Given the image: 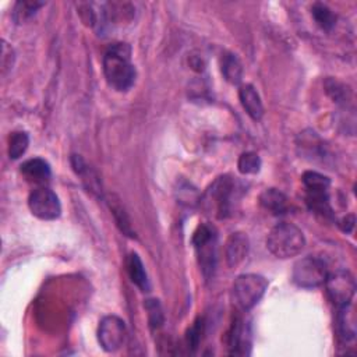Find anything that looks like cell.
<instances>
[{
	"instance_id": "1",
	"label": "cell",
	"mask_w": 357,
	"mask_h": 357,
	"mask_svg": "<svg viewBox=\"0 0 357 357\" xmlns=\"http://www.w3.org/2000/svg\"><path fill=\"white\" fill-rule=\"evenodd\" d=\"M103 74L107 84L120 92L128 91L137 77L131 63V47L127 43H113L103 56Z\"/></svg>"
},
{
	"instance_id": "2",
	"label": "cell",
	"mask_w": 357,
	"mask_h": 357,
	"mask_svg": "<svg viewBox=\"0 0 357 357\" xmlns=\"http://www.w3.org/2000/svg\"><path fill=\"white\" fill-rule=\"evenodd\" d=\"M304 245L305 237L301 229L289 222H280L273 226L266 237L268 250L282 259L298 255Z\"/></svg>"
},
{
	"instance_id": "3",
	"label": "cell",
	"mask_w": 357,
	"mask_h": 357,
	"mask_svg": "<svg viewBox=\"0 0 357 357\" xmlns=\"http://www.w3.org/2000/svg\"><path fill=\"white\" fill-rule=\"evenodd\" d=\"M236 192V181L230 176H220L208 187L199 201L206 212L219 219H223L231 213Z\"/></svg>"
},
{
	"instance_id": "4",
	"label": "cell",
	"mask_w": 357,
	"mask_h": 357,
	"mask_svg": "<svg viewBox=\"0 0 357 357\" xmlns=\"http://www.w3.org/2000/svg\"><path fill=\"white\" fill-rule=\"evenodd\" d=\"M268 289V280L257 273H243L236 278L231 286L233 304L241 310L248 311L255 307Z\"/></svg>"
},
{
	"instance_id": "5",
	"label": "cell",
	"mask_w": 357,
	"mask_h": 357,
	"mask_svg": "<svg viewBox=\"0 0 357 357\" xmlns=\"http://www.w3.org/2000/svg\"><path fill=\"white\" fill-rule=\"evenodd\" d=\"M328 273V266L324 259L317 257H304L294 264L291 280L298 287L314 289L325 283Z\"/></svg>"
},
{
	"instance_id": "6",
	"label": "cell",
	"mask_w": 357,
	"mask_h": 357,
	"mask_svg": "<svg viewBox=\"0 0 357 357\" xmlns=\"http://www.w3.org/2000/svg\"><path fill=\"white\" fill-rule=\"evenodd\" d=\"M192 244L197 250L199 266L205 275L209 278L216 265V233L209 225H199L192 236Z\"/></svg>"
},
{
	"instance_id": "7",
	"label": "cell",
	"mask_w": 357,
	"mask_h": 357,
	"mask_svg": "<svg viewBox=\"0 0 357 357\" xmlns=\"http://www.w3.org/2000/svg\"><path fill=\"white\" fill-rule=\"evenodd\" d=\"M324 284L329 298L336 307L351 303V298L356 293V280L350 272L336 271L333 273H328Z\"/></svg>"
},
{
	"instance_id": "8",
	"label": "cell",
	"mask_w": 357,
	"mask_h": 357,
	"mask_svg": "<svg viewBox=\"0 0 357 357\" xmlns=\"http://www.w3.org/2000/svg\"><path fill=\"white\" fill-rule=\"evenodd\" d=\"M28 206L32 215L42 220L57 219L61 213V204L59 197L46 187H39L29 194Z\"/></svg>"
},
{
	"instance_id": "9",
	"label": "cell",
	"mask_w": 357,
	"mask_h": 357,
	"mask_svg": "<svg viewBox=\"0 0 357 357\" xmlns=\"http://www.w3.org/2000/svg\"><path fill=\"white\" fill-rule=\"evenodd\" d=\"M127 329L126 324L117 315H106L99 322L98 340L103 350L113 353L117 351L126 342Z\"/></svg>"
},
{
	"instance_id": "10",
	"label": "cell",
	"mask_w": 357,
	"mask_h": 357,
	"mask_svg": "<svg viewBox=\"0 0 357 357\" xmlns=\"http://www.w3.org/2000/svg\"><path fill=\"white\" fill-rule=\"evenodd\" d=\"M248 250H250V241L247 234L241 231L231 233L226 240V247H225L227 265L230 268H237L238 265H241L248 255Z\"/></svg>"
},
{
	"instance_id": "11",
	"label": "cell",
	"mask_w": 357,
	"mask_h": 357,
	"mask_svg": "<svg viewBox=\"0 0 357 357\" xmlns=\"http://www.w3.org/2000/svg\"><path fill=\"white\" fill-rule=\"evenodd\" d=\"M229 349L230 354L234 356H247L250 354L251 349V339L250 332L245 322L241 318H236L230 333H229Z\"/></svg>"
},
{
	"instance_id": "12",
	"label": "cell",
	"mask_w": 357,
	"mask_h": 357,
	"mask_svg": "<svg viewBox=\"0 0 357 357\" xmlns=\"http://www.w3.org/2000/svg\"><path fill=\"white\" fill-rule=\"evenodd\" d=\"M71 166H73L75 174L81 178L85 188L88 191H91V194L100 197L102 195V183H100L98 173L79 155L71 156Z\"/></svg>"
},
{
	"instance_id": "13",
	"label": "cell",
	"mask_w": 357,
	"mask_h": 357,
	"mask_svg": "<svg viewBox=\"0 0 357 357\" xmlns=\"http://www.w3.org/2000/svg\"><path fill=\"white\" fill-rule=\"evenodd\" d=\"M238 98H240L243 109L252 120L258 121L262 119L264 105H262L259 93L254 85H251V84L241 85L238 89Z\"/></svg>"
},
{
	"instance_id": "14",
	"label": "cell",
	"mask_w": 357,
	"mask_h": 357,
	"mask_svg": "<svg viewBox=\"0 0 357 357\" xmlns=\"http://www.w3.org/2000/svg\"><path fill=\"white\" fill-rule=\"evenodd\" d=\"M337 317H336V329L339 337L346 343L351 342L356 337V314L351 303L337 307Z\"/></svg>"
},
{
	"instance_id": "15",
	"label": "cell",
	"mask_w": 357,
	"mask_h": 357,
	"mask_svg": "<svg viewBox=\"0 0 357 357\" xmlns=\"http://www.w3.org/2000/svg\"><path fill=\"white\" fill-rule=\"evenodd\" d=\"M21 173L28 181L35 184L46 183L52 176L50 165L42 158H32L25 160L21 165Z\"/></svg>"
},
{
	"instance_id": "16",
	"label": "cell",
	"mask_w": 357,
	"mask_h": 357,
	"mask_svg": "<svg viewBox=\"0 0 357 357\" xmlns=\"http://www.w3.org/2000/svg\"><path fill=\"white\" fill-rule=\"evenodd\" d=\"M259 204L273 215H283L289 209L287 197L278 188H265L259 194Z\"/></svg>"
},
{
	"instance_id": "17",
	"label": "cell",
	"mask_w": 357,
	"mask_h": 357,
	"mask_svg": "<svg viewBox=\"0 0 357 357\" xmlns=\"http://www.w3.org/2000/svg\"><path fill=\"white\" fill-rule=\"evenodd\" d=\"M127 272L131 279V282L141 290V291H149L151 283L146 273V269L137 252H131L127 258Z\"/></svg>"
},
{
	"instance_id": "18",
	"label": "cell",
	"mask_w": 357,
	"mask_h": 357,
	"mask_svg": "<svg viewBox=\"0 0 357 357\" xmlns=\"http://www.w3.org/2000/svg\"><path fill=\"white\" fill-rule=\"evenodd\" d=\"M220 70L225 79L233 85H238L243 79V64L240 59L230 52L222 54Z\"/></svg>"
},
{
	"instance_id": "19",
	"label": "cell",
	"mask_w": 357,
	"mask_h": 357,
	"mask_svg": "<svg viewBox=\"0 0 357 357\" xmlns=\"http://www.w3.org/2000/svg\"><path fill=\"white\" fill-rule=\"evenodd\" d=\"M301 181L307 190L308 194H317V192H328L331 180L329 177L314 172V170H307L303 173Z\"/></svg>"
},
{
	"instance_id": "20",
	"label": "cell",
	"mask_w": 357,
	"mask_h": 357,
	"mask_svg": "<svg viewBox=\"0 0 357 357\" xmlns=\"http://www.w3.org/2000/svg\"><path fill=\"white\" fill-rule=\"evenodd\" d=\"M311 15L317 25L324 31H331L336 24V14L324 3H315L311 7Z\"/></svg>"
},
{
	"instance_id": "21",
	"label": "cell",
	"mask_w": 357,
	"mask_h": 357,
	"mask_svg": "<svg viewBox=\"0 0 357 357\" xmlns=\"http://www.w3.org/2000/svg\"><path fill=\"white\" fill-rule=\"evenodd\" d=\"M43 1H36V0H21L17 1L13 10V18L17 24H24L29 18H32L36 11L43 7Z\"/></svg>"
},
{
	"instance_id": "22",
	"label": "cell",
	"mask_w": 357,
	"mask_h": 357,
	"mask_svg": "<svg viewBox=\"0 0 357 357\" xmlns=\"http://www.w3.org/2000/svg\"><path fill=\"white\" fill-rule=\"evenodd\" d=\"M109 206H110V211H112V213H113V216H114V220H116L119 229H120L126 236H128V237H131V238H135V231H134V229H132V226H131L130 218H128L127 212L124 211V208H123L117 201H113V199H110Z\"/></svg>"
},
{
	"instance_id": "23",
	"label": "cell",
	"mask_w": 357,
	"mask_h": 357,
	"mask_svg": "<svg viewBox=\"0 0 357 357\" xmlns=\"http://www.w3.org/2000/svg\"><path fill=\"white\" fill-rule=\"evenodd\" d=\"M29 145V135L25 131H15L8 139V156L10 159L21 158Z\"/></svg>"
},
{
	"instance_id": "24",
	"label": "cell",
	"mask_w": 357,
	"mask_h": 357,
	"mask_svg": "<svg viewBox=\"0 0 357 357\" xmlns=\"http://www.w3.org/2000/svg\"><path fill=\"white\" fill-rule=\"evenodd\" d=\"M237 169L241 174H255L261 169V158L255 152H244L237 160Z\"/></svg>"
},
{
	"instance_id": "25",
	"label": "cell",
	"mask_w": 357,
	"mask_h": 357,
	"mask_svg": "<svg viewBox=\"0 0 357 357\" xmlns=\"http://www.w3.org/2000/svg\"><path fill=\"white\" fill-rule=\"evenodd\" d=\"M326 92L336 103H346L350 98V91L340 82L328 79L326 81Z\"/></svg>"
},
{
	"instance_id": "26",
	"label": "cell",
	"mask_w": 357,
	"mask_h": 357,
	"mask_svg": "<svg viewBox=\"0 0 357 357\" xmlns=\"http://www.w3.org/2000/svg\"><path fill=\"white\" fill-rule=\"evenodd\" d=\"M145 310L148 311V319H149L151 326L158 328L163 324V310L158 300H155V298L146 300Z\"/></svg>"
},
{
	"instance_id": "27",
	"label": "cell",
	"mask_w": 357,
	"mask_h": 357,
	"mask_svg": "<svg viewBox=\"0 0 357 357\" xmlns=\"http://www.w3.org/2000/svg\"><path fill=\"white\" fill-rule=\"evenodd\" d=\"M14 60H15L14 49L6 40H1V74L3 75H6V73L13 68Z\"/></svg>"
},
{
	"instance_id": "28",
	"label": "cell",
	"mask_w": 357,
	"mask_h": 357,
	"mask_svg": "<svg viewBox=\"0 0 357 357\" xmlns=\"http://www.w3.org/2000/svg\"><path fill=\"white\" fill-rule=\"evenodd\" d=\"M201 336H202V321L197 319L194 322V325L188 329V335H187V340H188V347L191 349H197L199 342H201Z\"/></svg>"
},
{
	"instance_id": "29",
	"label": "cell",
	"mask_w": 357,
	"mask_h": 357,
	"mask_svg": "<svg viewBox=\"0 0 357 357\" xmlns=\"http://www.w3.org/2000/svg\"><path fill=\"white\" fill-rule=\"evenodd\" d=\"M354 215H347L346 218H343L342 220H340V227H342V230L343 231H346V233H350L351 230H353V227H354Z\"/></svg>"
}]
</instances>
